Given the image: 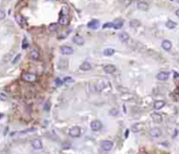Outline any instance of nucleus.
<instances>
[{
	"instance_id": "nucleus-28",
	"label": "nucleus",
	"mask_w": 179,
	"mask_h": 154,
	"mask_svg": "<svg viewBox=\"0 0 179 154\" xmlns=\"http://www.w3.org/2000/svg\"><path fill=\"white\" fill-rule=\"evenodd\" d=\"M110 115H112V116H117L118 115V110L117 109H112V110H110Z\"/></svg>"
},
{
	"instance_id": "nucleus-13",
	"label": "nucleus",
	"mask_w": 179,
	"mask_h": 154,
	"mask_svg": "<svg viewBox=\"0 0 179 154\" xmlns=\"http://www.w3.org/2000/svg\"><path fill=\"white\" fill-rule=\"evenodd\" d=\"M161 46H162V49L165 50V51H170L172 49V42L170 40H163L162 43H161Z\"/></svg>"
},
{
	"instance_id": "nucleus-27",
	"label": "nucleus",
	"mask_w": 179,
	"mask_h": 154,
	"mask_svg": "<svg viewBox=\"0 0 179 154\" xmlns=\"http://www.w3.org/2000/svg\"><path fill=\"white\" fill-rule=\"evenodd\" d=\"M63 81L65 82V84H73V82H74V79L72 78V77H65Z\"/></svg>"
},
{
	"instance_id": "nucleus-23",
	"label": "nucleus",
	"mask_w": 179,
	"mask_h": 154,
	"mask_svg": "<svg viewBox=\"0 0 179 154\" xmlns=\"http://www.w3.org/2000/svg\"><path fill=\"white\" fill-rule=\"evenodd\" d=\"M114 53H115V50L114 49H112V48H107L103 51V55L105 56H112V55H114Z\"/></svg>"
},
{
	"instance_id": "nucleus-20",
	"label": "nucleus",
	"mask_w": 179,
	"mask_h": 154,
	"mask_svg": "<svg viewBox=\"0 0 179 154\" xmlns=\"http://www.w3.org/2000/svg\"><path fill=\"white\" fill-rule=\"evenodd\" d=\"M160 134H161V131H160L159 128H153V129L151 130V135L153 136V137H155V138L159 137Z\"/></svg>"
},
{
	"instance_id": "nucleus-37",
	"label": "nucleus",
	"mask_w": 179,
	"mask_h": 154,
	"mask_svg": "<svg viewBox=\"0 0 179 154\" xmlns=\"http://www.w3.org/2000/svg\"><path fill=\"white\" fill-rule=\"evenodd\" d=\"M125 137H128V136H129V130H127V131H125Z\"/></svg>"
},
{
	"instance_id": "nucleus-34",
	"label": "nucleus",
	"mask_w": 179,
	"mask_h": 154,
	"mask_svg": "<svg viewBox=\"0 0 179 154\" xmlns=\"http://www.w3.org/2000/svg\"><path fill=\"white\" fill-rule=\"evenodd\" d=\"M27 48V42L24 40V43H23V45H22V49H26Z\"/></svg>"
},
{
	"instance_id": "nucleus-29",
	"label": "nucleus",
	"mask_w": 179,
	"mask_h": 154,
	"mask_svg": "<svg viewBox=\"0 0 179 154\" xmlns=\"http://www.w3.org/2000/svg\"><path fill=\"white\" fill-rule=\"evenodd\" d=\"M20 57H21V55L20 54H17L16 55V57L13 59V60H12V63H13V64H15V63H17L18 61H19V59H20Z\"/></svg>"
},
{
	"instance_id": "nucleus-14",
	"label": "nucleus",
	"mask_w": 179,
	"mask_h": 154,
	"mask_svg": "<svg viewBox=\"0 0 179 154\" xmlns=\"http://www.w3.org/2000/svg\"><path fill=\"white\" fill-rule=\"evenodd\" d=\"M87 28H90V29H92V30H96V29H98L99 28V21L98 20H92V21H90L88 23H87Z\"/></svg>"
},
{
	"instance_id": "nucleus-24",
	"label": "nucleus",
	"mask_w": 179,
	"mask_h": 154,
	"mask_svg": "<svg viewBox=\"0 0 179 154\" xmlns=\"http://www.w3.org/2000/svg\"><path fill=\"white\" fill-rule=\"evenodd\" d=\"M140 25V22L138 20H131L130 21V27L131 28H138Z\"/></svg>"
},
{
	"instance_id": "nucleus-8",
	"label": "nucleus",
	"mask_w": 179,
	"mask_h": 154,
	"mask_svg": "<svg viewBox=\"0 0 179 154\" xmlns=\"http://www.w3.org/2000/svg\"><path fill=\"white\" fill-rule=\"evenodd\" d=\"M73 42L76 43L77 45H83L84 44V38H83L82 36H80V35H76V36H74V38H73Z\"/></svg>"
},
{
	"instance_id": "nucleus-25",
	"label": "nucleus",
	"mask_w": 179,
	"mask_h": 154,
	"mask_svg": "<svg viewBox=\"0 0 179 154\" xmlns=\"http://www.w3.org/2000/svg\"><path fill=\"white\" fill-rule=\"evenodd\" d=\"M57 29H58L57 23H51V24L49 25V31L50 32H56Z\"/></svg>"
},
{
	"instance_id": "nucleus-7",
	"label": "nucleus",
	"mask_w": 179,
	"mask_h": 154,
	"mask_svg": "<svg viewBox=\"0 0 179 154\" xmlns=\"http://www.w3.org/2000/svg\"><path fill=\"white\" fill-rule=\"evenodd\" d=\"M32 147H33V149H35V150H41V149H42V147H43L42 141H41L40 139H34L32 141Z\"/></svg>"
},
{
	"instance_id": "nucleus-31",
	"label": "nucleus",
	"mask_w": 179,
	"mask_h": 154,
	"mask_svg": "<svg viewBox=\"0 0 179 154\" xmlns=\"http://www.w3.org/2000/svg\"><path fill=\"white\" fill-rule=\"evenodd\" d=\"M103 29H107V28H113V22H106L105 24H103L102 27Z\"/></svg>"
},
{
	"instance_id": "nucleus-22",
	"label": "nucleus",
	"mask_w": 179,
	"mask_h": 154,
	"mask_svg": "<svg viewBox=\"0 0 179 154\" xmlns=\"http://www.w3.org/2000/svg\"><path fill=\"white\" fill-rule=\"evenodd\" d=\"M165 27L168 28V29H170V30H173V29H175V28L177 27V23L174 22L173 20H169L168 22L165 23Z\"/></svg>"
},
{
	"instance_id": "nucleus-5",
	"label": "nucleus",
	"mask_w": 179,
	"mask_h": 154,
	"mask_svg": "<svg viewBox=\"0 0 179 154\" xmlns=\"http://www.w3.org/2000/svg\"><path fill=\"white\" fill-rule=\"evenodd\" d=\"M23 79L27 82H34L37 79V76H36V74H33V73H25V74H23Z\"/></svg>"
},
{
	"instance_id": "nucleus-15",
	"label": "nucleus",
	"mask_w": 179,
	"mask_h": 154,
	"mask_svg": "<svg viewBox=\"0 0 179 154\" xmlns=\"http://www.w3.org/2000/svg\"><path fill=\"white\" fill-rule=\"evenodd\" d=\"M151 117H152V119H153V121H155V122H157V123H159V122H161L162 121V116H161L159 113H153L152 115H151Z\"/></svg>"
},
{
	"instance_id": "nucleus-21",
	"label": "nucleus",
	"mask_w": 179,
	"mask_h": 154,
	"mask_svg": "<svg viewBox=\"0 0 179 154\" xmlns=\"http://www.w3.org/2000/svg\"><path fill=\"white\" fill-rule=\"evenodd\" d=\"M59 23H60L61 25H67L69 23L68 16H60V18H59Z\"/></svg>"
},
{
	"instance_id": "nucleus-19",
	"label": "nucleus",
	"mask_w": 179,
	"mask_h": 154,
	"mask_svg": "<svg viewBox=\"0 0 179 154\" xmlns=\"http://www.w3.org/2000/svg\"><path fill=\"white\" fill-rule=\"evenodd\" d=\"M29 57H31L33 60H37V59H39V52L36 49H33L31 51V53H29Z\"/></svg>"
},
{
	"instance_id": "nucleus-3",
	"label": "nucleus",
	"mask_w": 179,
	"mask_h": 154,
	"mask_svg": "<svg viewBox=\"0 0 179 154\" xmlns=\"http://www.w3.org/2000/svg\"><path fill=\"white\" fill-rule=\"evenodd\" d=\"M60 53L62 55H72L74 53V50L69 45H62L60 48Z\"/></svg>"
},
{
	"instance_id": "nucleus-32",
	"label": "nucleus",
	"mask_w": 179,
	"mask_h": 154,
	"mask_svg": "<svg viewBox=\"0 0 179 154\" xmlns=\"http://www.w3.org/2000/svg\"><path fill=\"white\" fill-rule=\"evenodd\" d=\"M55 82H56V86H57V87H60V86L62 85V80H60L59 78H57Z\"/></svg>"
},
{
	"instance_id": "nucleus-12",
	"label": "nucleus",
	"mask_w": 179,
	"mask_h": 154,
	"mask_svg": "<svg viewBox=\"0 0 179 154\" xmlns=\"http://www.w3.org/2000/svg\"><path fill=\"white\" fill-rule=\"evenodd\" d=\"M118 37H119V40H120L121 42H127V41L130 39L129 34H128V33H125V32H121L120 34L118 35Z\"/></svg>"
},
{
	"instance_id": "nucleus-18",
	"label": "nucleus",
	"mask_w": 179,
	"mask_h": 154,
	"mask_svg": "<svg viewBox=\"0 0 179 154\" xmlns=\"http://www.w3.org/2000/svg\"><path fill=\"white\" fill-rule=\"evenodd\" d=\"M91 69H92V64L90 62H87V61L82 62L81 66H80V70L81 71H90Z\"/></svg>"
},
{
	"instance_id": "nucleus-1",
	"label": "nucleus",
	"mask_w": 179,
	"mask_h": 154,
	"mask_svg": "<svg viewBox=\"0 0 179 154\" xmlns=\"http://www.w3.org/2000/svg\"><path fill=\"white\" fill-rule=\"evenodd\" d=\"M113 147H114V143H113L112 140H103L102 143H101V148H102V150L105 152L111 151L113 149Z\"/></svg>"
},
{
	"instance_id": "nucleus-30",
	"label": "nucleus",
	"mask_w": 179,
	"mask_h": 154,
	"mask_svg": "<svg viewBox=\"0 0 179 154\" xmlns=\"http://www.w3.org/2000/svg\"><path fill=\"white\" fill-rule=\"evenodd\" d=\"M5 16H7V14H5V12L3 10H0V20H3L5 18Z\"/></svg>"
},
{
	"instance_id": "nucleus-4",
	"label": "nucleus",
	"mask_w": 179,
	"mask_h": 154,
	"mask_svg": "<svg viewBox=\"0 0 179 154\" xmlns=\"http://www.w3.org/2000/svg\"><path fill=\"white\" fill-rule=\"evenodd\" d=\"M101 128H102V123H101V121H99V120H93L91 122V129L93 130V131L97 132V131H99V130H101Z\"/></svg>"
},
{
	"instance_id": "nucleus-38",
	"label": "nucleus",
	"mask_w": 179,
	"mask_h": 154,
	"mask_svg": "<svg viewBox=\"0 0 179 154\" xmlns=\"http://www.w3.org/2000/svg\"><path fill=\"white\" fill-rule=\"evenodd\" d=\"M47 1H55V0H47Z\"/></svg>"
},
{
	"instance_id": "nucleus-6",
	"label": "nucleus",
	"mask_w": 179,
	"mask_h": 154,
	"mask_svg": "<svg viewBox=\"0 0 179 154\" xmlns=\"http://www.w3.org/2000/svg\"><path fill=\"white\" fill-rule=\"evenodd\" d=\"M103 71L106 74H113L116 72V67L114 64H106V66L103 67Z\"/></svg>"
},
{
	"instance_id": "nucleus-11",
	"label": "nucleus",
	"mask_w": 179,
	"mask_h": 154,
	"mask_svg": "<svg viewBox=\"0 0 179 154\" xmlns=\"http://www.w3.org/2000/svg\"><path fill=\"white\" fill-rule=\"evenodd\" d=\"M15 19H16V22H17L20 27H24V24H25V20H24V18L22 17V15H20V14L15 15Z\"/></svg>"
},
{
	"instance_id": "nucleus-2",
	"label": "nucleus",
	"mask_w": 179,
	"mask_h": 154,
	"mask_svg": "<svg viewBox=\"0 0 179 154\" xmlns=\"http://www.w3.org/2000/svg\"><path fill=\"white\" fill-rule=\"evenodd\" d=\"M69 134L71 137H79L81 135V129L79 127H73L70 129L69 131Z\"/></svg>"
},
{
	"instance_id": "nucleus-10",
	"label": "nucleus",
	"mask_w": 179,
	"mask_h": 154,
	"mask_svg": "<svg viewBox=\"0 0 179 154\" xmlns=\"http://www.w3.org/2000/svg\"><path fill=\"white\" fill-rule=\"evenodd\" d=\"M137 9L140 11H147L148 10V4L145 1H138L137 2Z\"/></svg>"
},
{
	"instance_id": "nucleus-17",
	"label": "nucleus",
	"mask_w": 179,
	"mask_h": 154,
	"mask_svg": "<svg viewBox=\"0 0 179 154\" xmlns=\"http://www.w3.org/2000/svg\"><path fill=\"white\" fill-rule=\"evenodd\" d=\"M123 27V21L121 19H117L115 20L114 22H113V28H114L115 30H119V29H121Z\"/></svg>"
},
{
	"instance_id": "nucleus-16",
	"label": "nucleus",
	"mask_w": 179,
	"mask_h": 154,
	"mask_svg": "<svg viewBox=\"0 0 179 154\" xmlns=\"http://www.w3.org/2000/svg\"><path fill=\"white\" fill-rule=\"evenodd\" d=\"M165 102L163 101V100H157V101H155L154 104V109L155 110H161L164 107Z\"/></svg>"
},
{
	"instance_id": "nucleus-26",
	"label": "nucleus",
	"mask_w": 179,
	"mask_h": 154,
	"mask_svg": "<svg viewBox=\"0 0 179 154\" xmlns=\"http://www.w3.org/2000/svg\"><path fill=\"white\" fill-rule=\"evenodd\" d=\"M60 15H61V16H67V15H69V9H68L67 7H62Z\"/></svg>"
},
{
	"instance_id": "nucleus-9",
	"label": "nucleus",
	"mask_w": 179,
	"mask_h": 154,
	"mask_svg": "<svg viewBox=\"0 0 179 154\" xmlns=\"http://www.w3.org/2000/svg\"><path fill=\"white\" fill-rule=\"evenodd\" d=\"M157 79L158 80H161V81H165V80H168L169 79V77H170V74L168 72H160L157 74Z\"/></svg>"
},
{
	"instance_id": "nucleus-35",
	"label": "nucleus",
	"mask_w": 179,
	"mask_h": 154,
	"mask_svg": "<svg viewBox=\"0 0 179 154\" xmlns=\"http://www.w3.org/2000/svg\"><path fill=\"white\" fill-rule=\"evenodd\" d=\"M0 98H1L2 100H5V99H7V96H4V95H2V94H0Z\"/></svg>"
},
{
	"instance_id": "nucleus-36",
	"label": "nucleus",
	"mask_w": 179,
	"mask_h": 154,
	"mask_svg": "<svg viewBox=\"0 0 179 154\" xmlns=\"http://www.w3.org/2000/svg\"><path fill=\"white\" fill-rule=\"evenodd\" d=\"M175 14H176V16H177V17H179V9H178V10L175 12Z\"/></svg>"
},
{
	"instance_id": "nucleus-33",
	"label": "nucleus",
	"mask_w": 179,
	"mask_h": 154,
	"mask_svg": "<svg viewBox=\"0 0 179 154\" xmlns=\"http://www.w3.org/2000/svg\"><path fill=\"white\" fill-rule=\"evenodd\" d=\"M50 107H51L50 102H46L45 106H44V110H45V111H49V110H50Z\"/></svg>"
}]
</instances>
